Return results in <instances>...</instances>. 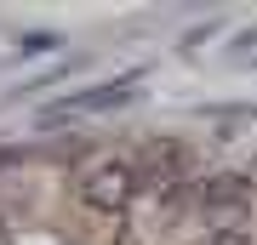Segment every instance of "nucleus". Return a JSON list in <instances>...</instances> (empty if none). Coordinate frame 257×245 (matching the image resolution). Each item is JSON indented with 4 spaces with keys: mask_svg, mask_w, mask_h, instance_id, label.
Returning <instances> with one entry per match:
<instances>
[{
    "mask_svg": "<svg viewBox=\"0 0 257 245\" xmlns=\"http://www.w3.org/2000/svg\"><path fill=\"white\" fill-rule=\"evenodd\" d=\"M132 194H138V165L132 160H97L80 177V200L92 211H103V217H120L132 205Z\"/></svg>",
    "mask_w": 257,
    "mask_h": 245,
    "instance_id": "nucleus-1",
    "label": "nucleus"
},
{
    "mask_svg": "<svg viewBox=\"0 0 257 245\" xmlns=\"http://www.w3.org/2000/svg\"><path fill=\"white\" fill-rule=\"evenodd\" d=\"M200 245H251V239L240 234V228H217V234H206Z\"/></svg>",
    "mask_w": 257,
    "mask_h": 245,
    "instance_id": "nucleus-2",
    "label": "nucleus"
},
{
    "mask_svg": "<svg viewBox=\"0 0 257 245\" xmlns=\"http://www.w3.org/2000/svg\"><path fill=\"white\" fill-rule=\"evenodd\" d=\"M18 46H23V52H52V46H57V35H23Z\"/></svg>",
    "mask_w": 257,
    "mask_h": 245,
    "instance_id": "nucleus-3",
    "label": "nucleus"
},
{
    "mask_svg": "<svg viewBox=\"0 0 257 245\" xmlns=\"http://www.w3.org/2000/svg\"><path fill=\"white\" fill-rule=\"evenodd\" d=\"M6 165H18V154H0V171H6Z\"/></svg>",
    "mask_w": 257,
    "mask_h": 245,
    "instance_id": "nucleus-4",
    "label": "nucleus"
}]
</instances>
